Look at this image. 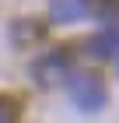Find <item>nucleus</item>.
Returning a JSON list of instances; mask_svg holds the SVG:
<instances>
[{
    "label": "nucleus",
    "mask_w": 119,
    "mask_h": 123,
    "mask_svg": "<svg viewBox=\"0 0 119 123\" xmlns=\"http://www.w3.org/2000/svg\"><path fill=\"white\" fill-rule=\"evenodd\" d=\"M67 88H70L74 105H77V109H84V113L102 109V105H105V98H109L105 81H102V74H95V70H70Z\"/></svg>",
    "instance_id": "f257e3e1"
},
{
    "label": "nucleus",
    "mask_w": 119,
    "mask_h": 123,
    "mask_svg": "<svg viewBox=\"0 0 119 123\" xmlns=\"http://www.w3.org/2000/svg\"><path fill=\"white\" fill-rule=\"evenodd\" d=\"M91 11V0H49V18L56 25H70V21L88 18Z\"/></svg>",
    "instance_id": "f03ea898"
},
{
    "label": "nucleus",
    "mask_w": 119,
    "mask_h": 123,
    "mask_svg": "<svg viewBox=\"0 0 119 123\" xmlns=\"http://www.w3.org/2000/svg\"><path fill=\"white\" fill-rule=\"evenodd\" d=\"M84 49L91 53V56L98 60H109L119 53V25H109V28H102L98 35H91L88 42H84Z\"/></svg>",
    "instance_id": "7ed1b4c3"
},
{
    "label": "nucleus",
    "mask_w": 119,
    "mask_h": 123,
    "mask_svg": "<svg viewBox=\"0 0 119 123\" xmlns=\"http://www.w3.org/2000/svg\"><path fill=\"white\" fill-rule=\"evenodd\" d=\"M18 113H21L18 98H11V95H0V123H18Z\"/></svg>",
    "instance_id": "39448f33"
},
{
    "label": "nucleus",
    "mask_w": 119,
    "mask_h": 123,
    "mask_svg": "<svg viewBox=\"0 0 119 123\" xmlns=\"http://www.w3.org/2000/svg\"><path fill=\"white\" fill-rule=\"evenodd\" d=\"M60 74H70V67H67V53L63 49H53L49 56H42L35 63V77L42 81V85H53Z\"/></svg>",
    "instance_id": "20e7f679"
},
{
    "label": "nucleus",
    "mask_w": 119,
    "mask_h": 123,
    "mask_svg": "<svg viewBox=\"0 0 119 123\" xmlns=\"http://www.w3.org/2000/svg\"><path fill=\"white\" fill-rule=\"evenodd\" d=\"M98 18L105 25H119V0H98Z\"/></svg>",
    "instance_id": "423d86ee"
}]
</instances>
